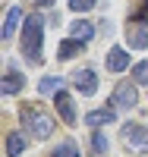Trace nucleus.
<instances>
[{
  "instance_id": "obj_12",
  "label": "nucleus",
  "mask_w": 148,
  "mask_h": 157,
  "mask_svg": "<svg viewBox=\"0 0 148 157\" xmlns=\"http://www.w3.org/2000/svg\"><path fill=\"white\" fill-rule=\"evenodd\" d=\"M85 41H79V38H66V41L57 47V60H70V57H76V54H82V47Z\"/></svg>"
},
{
  "instance_id": "obj_16",
  "label": "nucleus",
  "mask_w": 148,
  "mask_h": 157,
  "mask_svg": "<svg viewBox=\"0 0 148 157\" xmlns=\"http://www.w3.org/2000/svg\"><path fill=\"white\" fill-rule=\"evenodd\" d=\"M54 157H82L76 148V141H60L57 148H54Z\"/></svg>"
},
{
  "instance_id": "obj_13",
  "label": "nucleus",
  "mask_w": 148,
  "mask_h": 157,
  "mask_svg": "<svg viewBox=\"0 0 148 157\" xmlns=\"http://www.w3.org/2000/svg\"><path fill=\"white\" fill-rule=\"evenodd\" d=\"M114 120H117L114 110H91V113L85 116V123L95 126V129H101V126H107V123H114Z\"/></svg>"
},
{
  "instance_id": "obj_2",
  "label": "nucleus",
  "mask_w": 148,
  "mask_h": 157,
  "mask_svg": "<svg viewBox=\"0 0 148 157\" xmlns=\"http://www.w3.org/2000/svg\"><path fill=\"white\" fill-rule=\"evenodd\" d=\"M41 38H44V19L29 16L22 22V57L32 63H41Z\"/></svg>"
},
{
  "instance_id": "obj_15",
  "label": "nucleus",
  "mask_w": 148,
  "mask_h": 157,
  "mask_svg": "<svg viewBox=\"0 0 148 157\" xmlns=\"http://www.w3.org/2000/svg\"><path fill=\"white\" fill-rule=\"evenodd\" d=\"M60 85H63V82H60V75H57V78H54V75H44L41 82H38V91H41V94H57Z\"/></svg>"
},
{
  "instance_id": "obj_19",
  "label": "nucleus",
  "mask_w": 148,
  "mask_h": 157,
  "mask_svg": "<svg viewBox=\"0 0 148 157\" xmlns=\"http://www.w3.org/2000/svg\"><path fill=\"white\" fill-rule=\"evenodd\" d=\"M95 3H98V0H70V10L73 13H88Z\"/></svg>"
},
{
  "instance_id": "obj_17",
  "label": "nucleus",
  "mask_w": 148,
  "mask_h": 157,
  "mask_svg": "<svg viewBox=\"0 0 148 157\" xmlns=\"http://www.w3.org/2000/svg\"><path fill=\"white\" fill-rule=\"evenodd\" d=\"M132 78H136L139 85H148V63H136V66H132Z\"/></svg>"
},
{
  "instance_id": "obj_20",
  "label": "nucleus",
  "mask_w": 148,
  "mask_h": 157,
  "mask_svg": "<svg viewBox=\"0 0 148 157\" xmlns=\"http://www.w3.org/2000/svg\"><path fill=\"white\" fill-rule=\"evenodd\" d=\"M35 3H38V6H50L54 0H35Z\"/></svg>"
},
{
  "instance_id": "obj_8",
  "label": "nucleus",
  "mask_w": 148,
  "mask_h": 157,
  "mask_svg": "<svg viewBox=\"0 0 148 157\" xmlns=\"http://www.w3.org/2000/svg\"><path fill=\"white\" fill-rule=\"evenodd\" d=\"M104 63H107V72H126L129 54H126L123 47H110V50H107V57H104Z\"/></svg>"
},
{
  "instance_id": "obj_4",
  "label": "nucleus",
  "mask_w": 148,
  "mask_h": 157,
  "mask_svg": "<svg viewBox=\"0 0 148 157\" xmlns=\"http://www.w3.org/2000/svg\"><path fill=\"white\" fill-rule=\"evenodd\" d=\"M54 107H57V113H60V120L66 123V126H76L79 123V113H76V101H73V94L70 91H57L54 94Z\"/></svg>"
},
{
  "instance_id": "obj_9",
  "label": "nucleus",
  "mask_w": 148,
  "mask_h": 157,
  "mask_svg": "<svg viewBox=\"0 0 148 157\" xmlns=\"http://www.w3.org/2000/svg\"><path fill=\"white\" fill-rule=\"evenodd\" d=\"M19 22H22V10L19 6H10L6 16H3V25H0V38H3V44L13 38V32L19 29Z\"/></svg>"
},
{
  "instance_id": "obj_7",
  "label": "nucleus",
  "mask_w": 148,
  "mask_h": 157,
  "mask_svg": "<svg viewBox=\"0 0 148 157\" xmlns=\"http://www.w3.org/2000/svg\"><path fill=\"white\" fill-rule=\"evenodd\" d=\"M126 41H129L132 50L148 47V22H145V19H136V16H132V25H129V32H126Z\"/></svg>"
},
{
  "instance_id": "obj_10",
  "label": "nucleus",
  "mask_w": 148,
  "mask_h": 157,
  "mask_svg": "<svg viewBox=\"0 0 148 157\" xmlns=\"http://www.w3.org/2000/svg\"><path fill=\"white\" fill-rule=\"evenodd\" d=\"M22 85H25L22 72H19V69H6V75H3V98L19 94V91H22Z\"/></svg>"
},
{
  "instance_id": "obj_5",
  "label": "nucleus",
  "mask_w": 148,
  "mask_h": 157,
  "mask_svg": "<svg viewBox=\"0 0 148 157\" xmlns=\"http://www.w3.org/2000/svg\"><path fill=\"white\" fill-rule=\"evenodd\" d=\"M73 85H76V91L82 98H91L98 91V72L95 69H76L73 72Z\"/></svg>"
},
{
  "instance_id": "obj_1",
  "label": "nucleus",
  "mask_w": 148,
  "mask_h": 157,
  "mask_svg": "<svg viewBox=\"0 0 148 157\" xmlns=\"http://www.w3.org/2000/svg\"><path fill=\"white\" fill-rule=\"evenodd\" d=\"M22 126H25V132H29L35 141H44V138H50L54 135V126H57V120H54V116L47 113V110H41V107H29V104H25L22 107Z\"/></svg>"
},
{
  "instance_id": "obj_11",
  "label": "nucleus",
  "mask_w": 148,
  "mask_h": 157,
  "mask_svg": "<svg viewBox=\"0 0 148 157\" xmlns=\"http://www.w3.org/2000/svg\"><path fill=\"white\" fill-rule=\"evenodd\" d=\"M3 148H6V157H19L25 151V135L22 132H10L3 138Z\"/></svg>"
},
{
  "instance_id": "obj_18",
  "label": "nucleus",
  "mask_w": 148,
  "mask_h": 157,
  "mask_svg": "<svg viewBox=\"0 0 148 157\" xmlns=\"http://www.w3.org/2000/svg\"><path fill=\"white\" fill-rule=\"evenodd\" d=\"M91 145H95V151H98V154H104L107 148H110V145H107V135L101 132V129H95V135H91Z\"/></svg>"
},
{
  "instance_id": "obj_3",
  "label": "nucleus",
  "mask_w": 148,
  "mask_h": 157,
  "mask_svg": "<svg viewBox=\"0 0 148 157\" xmlns=\"http://www.w3.org/2000/svg\"><path fill=\"white\" fill-rule=\"evenodd\" d=\"M120 138H123L126 148L136 151V154H145L148 151V129L139 126V123H126L123 129H120Z\"/></svg>"
},
{
  "instance_id": "obj_6",
  "label": "nucleus",
  "mask_w": 148,
  "mask_h": 157,
  "mask_svg": "<svg viewBox=\"0 0 148 157\" xmlns=\"http://www.w3.org/2000/svg\"><path fill=\"white\" fill-rule=\"evenodd\" d=\"M136 101H139V94H136V85H132V82H120V85L114 88V107L132 110V107H136Z\"/></svg>"
},
{
  "instance_id": "obj_14",
  "label": "nucleus",
  "mask_w": 148,
  "mask_h": 157,
  "mask_svg": "<svg viewBox=\"0 0 148 157\" xmlns=\"http://www.w3.org/2000/svg\"><path fill=\"white\" fill-rule=\"evenodd\" d=\"M70 32H73V38H79V41H91V38H95V25L85 22V19H79V22L70 25Z\"/></svg>"
}]
</instances>
